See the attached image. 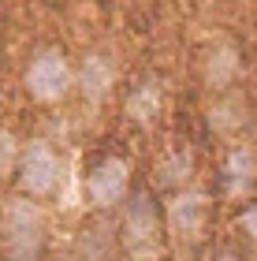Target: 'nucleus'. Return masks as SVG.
<instances>
[{"label": "nucleus", "instance_id": "1", "mask_svg": "<svg viewBox=\"0 0 257 261\" xmlns=\"http://www.w3.org/2000/svg\"><path fill=\"white\" fill-rule=\"evenodd\" d=\"M45 254V213L34 198H8L0 205V257L41 261Z\"/></svg>", "mask_w": 257, "mask_h": 261}, {"label": "nucleus", "instance_id": "2", "mask_svg": "<svg viewBox=\"0 0 257 261\" xmlns=\"http://www.w3.org/2000/svg\"><path fill=\"white\" fill-rule=\"evenodd\" d=\"M123 246L134 257H149L160 246V217H157V201L146 187H134L127 194L123 205Z\"/></svg>", "mask_w": 257, "mask_h": 261}, {"label": "nucleus", "instance_id": "3", "mask_svg": "<svg viewBox=\"0 0 257 261\" xmlns=\"http://www.w3.org/2000/svg\"><path fill=\"white\" fill-rule=\"evenodd\" d=\"M15 172H19L22 194H26V198H45V194L56 191L64 164H60V153H56L45 138H34V142H26V146L19 149Z\"/></svg>", "mask_w": 257, "mask_h": 261}, {"label": "nucleus", "instance_id": "4", "mask_svg": "<svg viewBox=\"0 0 257 261\" xmlns=\"http://www.w3.org/2000/svg\"><path fill=\"white\" fill-rule=\"evenodd\" d=\"M131 191V164L123 157H104L86 175V194L97 209H116Z\"/></svg>", "mask_w": 257, "mask_h": 261}, {"label": "nucleus", "instance_id": "5", "mask_svg": "<svg viewBox=\"0 0 257 261\" xmlns=\"http://www.w3.org/2000/svg\"><path fill=\"white\" fill-rule=\"evenodd\" d=\"M71 86H75L71 67H67V60L60 53H52V49L34 56V64L26 67V90L38 101H60V97H67Z\"/></svg>", "mask_w": 257, "mask_h": 261}, {"label": "nucleus", "instance_id": "6", "mask_svg": "<svg viewBox=\"0 0 257 261\" xmlns=\"http://www.w3.org/2000/svg\"><path fill=\"white\" fill-rule=\"evenodd\" d=\"M205 220H209V198L202 191H183L172 198L168 205V231L175 239H186L194 243L197 235L205 231Z\"/></svg>", "mask_w": 257, "mask_h": 261}, {"label": "nucleus", "instance_id": "7", "mask_svg": "<svg viewBox=\"0 0 257 261\" xmlns=\"http://www.w3.org/2000/svg\"><path fill=\"white\" fill-rule=\"evenodd\" d=\"M224 172H227V183H231V191H246V187L257 179V157H253V149L250 146H235L227 153V164H224Z\"/></svg>", "mask_w": 257, "mask_h": 261}, {"label": "nucleus", "instance_id": "8", "mask_svg": "<svg viewBox=\"0 0 257 261\" xmlns=\"http://www.w3.org/2000/svg\"><path fill=\"white\" fill-rule=\"evenodd\" d=\"M78 86H82V93L90 101H101L104 93H108L112 86V67L104 56H90V60L82 64V71H78Z\"/></svg>", "mask_w": 257, "mask_h": 261}, {"label": "nucleus", "instance_id": "9", "mask_svg": "<svg viewBox=\"0 0 257 261\" xmlns=\"http://www.w3.org/2000/svg\"><path fill=\"white\" fill-rule=\"evenodd\" d=\"M127 112L134 116L138 123H153L157 120V112H160V97H157V90L153 86H142L138 93H131V101H127Z\"/></svg>", "mask_w": 257, "mask_h": 261}, {"label": "nucleus", "instance_id": "10", "mask_svg": "<svg viewBox=\"0 0 257 261\" xmlns=\"http://www.w3.org/2000/svg\"><path fill=\"white\" fill-rule=\"evenodd\" d=\"M19 138L11 135V130H0V179L4 175H11L15 172V164H19Z\"/></svg>", "mask_w": 257, "mask_h": 261}, {"label": "nucleus", "instance_id": "11", "mask_svg": "<svg viewBox=\"0 0 257 261\" xmlns=\"http://www.w3.org/2000/svg\"><path fill=\"white\" fill-rule=\"evenodd\" d=\"M239 228L246 231L250 239H257V201H253V205H246V209L239 213Z\"/></svg>", "mask_w": 257, "mask_h": 261}, {"label": "nucleus", "instance_id": "12", "mask_svg": "<svg viewBox=\"0 0 257 261\" xmlns=\"http://www.w3.org/2000/svg\"><path fill=\"white\" fill-rule=\"evenodd\" d=\"M213 261H242V257H239V254H235V250H220V254H216V257H213Z\"/></svg>", "mask_w": 257, "mask_h": 261}]
</instances>
